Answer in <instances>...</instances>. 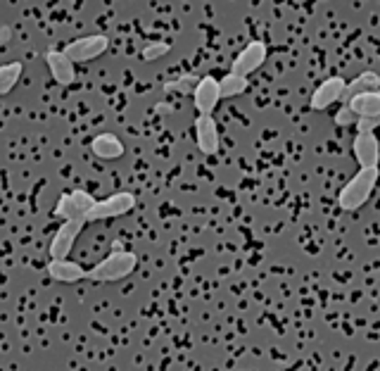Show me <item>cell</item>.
Segmentation results:
<instances>
[{
  "instance_id": "23",
  "label": "cell",
  "mask_w": 380,
  "mask_h": 371,
  "mask_svg": "<svg viewBox=\"0 0 380 371\" xmlns=\"http://www.w3.org/2000/svg\"><path fill=\"white\" fill-rule=\"evenodd\" d=\"M378 126H380V114L359 117V122H357V131H376Z\"/></svg>"
},
{
  "instance_id": "20",
  "label": "cell",
  "mask_w": 380,
  "mask_h": 371,
  "mask_svg": "<svg viewBox=\"0 0 380 371\" xmlns=\"http://www.w3.org/2000/svg\"><path fill=\"white\" fill-rule=\"evenodd\" d=\"M169 50H172V45L165 43V41H157V43H150L143 48V60L146 62H155V60H160V57H165Z\"/></svg>"
},
{
  "instance_id": "19",
  "label": "cell",
  "mask_w": 380,
  "mask_h": 371,
  "mask_svg": "<svg viewBox=\"0 0 380 371\" xmlns=\"http://www.w3.org/2000/svg\"><path fill=\"white\" fill-rule=\"evenodd\" d=\"M55 214H57V217H62V219L86 217V214H83V212L76 207L74 198H71V193H67V195H60V200H57V205H55Z\"/></svg>"
},
{
  "instance_id": "24",
  "label": "cell",
  "mask_w": 380,
  "mask_h": 371,
  "mask_svg": "<svg viewBox=\"0 0 380 371\" xmlns=\"http://www.w3.org/2000/svg\"><path fill=\"white\" fill-rule=\"evenodd\" d=\"M0 41H3V48H8L10 41H12V27L10 24H3V29H0Z\"/></svg>"
},
{
  "instance_id": "2",
  "label": "cell",
  "mask_w": 380,
  "mask_h": 371,
  "mask_svg": "<svg viewBox=\"0 0 380 371\" xmlns=\"http://www.w3.org/2000/svg\"><path fill=\"white\" fill-rule=\"evenodd\" d=\"M136 264H138V257L136 252H129V250H114L112 255H107L102 262H97L95 266H90L86 278L93 283H112V281H121L133 274Z\"/></svg>"
},
{
  "instance_id": "1",
  "label": "cell",
  "mask_w": 380,
  "mask_h": 371,
  "mask_svg": "<svg viewBox=\"0 0 380 371\" xmlns=\"http://www.w3.org/2000/svg\"><path fill=\"white\" fill-rule=\"evenodd\" d=\"M380 179L378 167H359V172L345 184L343 191L338 193V205L345 212H357L359 207L369 203V198L376 191V184Z\"/></svg>"
},
{
  "instance_id": "22",
  "label": "cell",
  "mask_w": 380,
  "mask_h": 371,
  "mask_svg": "<svg viewBox=\"0 0 380 371\" xmlns=\"http://www.w3.org/2000/svg\"><path fill=\"white\" fill-rule=\"evenodd\" d=\"M357 122H359V114L350 105H343L336 112V124H338V126H357Z\"/></svg>"
},
{
  "instance_id": "15",
  "label": "cell",
  "mask_w": 380,
  "mask_h": 371,
  "mask_svg": "<svg viewBox=\"0 0 380 371\" xmlns=\"http://www.w3.org/2000/svg\"><path fill=\"white\" fill-rule=\"evenodd\" d=\"M359 117H376L380 114V90H369V93L355 95L347 102Z\"/></svg>"
},
{
  "instance_id": "10",
  "label": "cell",
  "mask_w": 380,
  "mask_h": 371,
  "mask_svg": "<svg viewBox=\"0 0 380 371\" xmlns=\"http://www.w3.org/2000/svg\"><path fill=\"white\" fill-rule=\"evenodd\" d=\"M345 88H347V83L343 76H331V79H326L323 83H319L316 90L311 93V100H309L311 110L321 112V110H328L333 102H340Z\"/></svg>"
},
{
  "instance_id": "12",
  "label": "cell",
  "mask_w": 380,
  "mask_h": 371,
  "mask_svg": "<svg viewBox=\"0 0 380 371\" xmlns=\"http://www.w3.org/2000/svg\"><path fill=\"white\" fill-rule=\"evenodd\" d=\"M45 269H48L50 278H55V281H60V283H78V281H83L88 274V269L78 266V262H71L69 257L50 259Z\"/></svg>"
},
{
  "instance_id": "8",
  "label": "cell",
  "mask_w": 380,
  "mask_h": 371,
  "mask_svg": "<svg viewBox=\"0 0 380 371\" xmlns=\"http://www.w3.org/2000/svg\"><path fill=\"white\" fill-rule=\"evenodd\" d=\"M352 153L359 162V167H378L380 165V141L373 131H357Z\"/></svg>"
},
{
  "instance_id": "9",
  "label": "cell",
  "mask_w": 380,
  "mask_h": 371,
  "mask_svg": "<svg viewBox=\"0 0 380 371\" xmlns=\"http://www.w3.org/2000/svg\"><path fill=\"white\" fill-rule=\"evenodd\" d=\"M195 143H198L200 153L205 155L219 153V126H216L212 114H198V119H195Z\"/></svg>"
},
{
  "instance_id": "16",
  "label": "cell",
  "mask_w": 380,
  "mask_h": 371,
  "mask_svg": "<svg viewBox=\"0 0 380 371\" xmlns=\"http://www.w3.org/2000/svg\"><path fill=\"white\" fill-rule=\"evenodd\" d=\"M219 86H221V98H238L250 88V81H247V76L231 71V74H226L219 81Z\"/></svg>"
},
{
  "instance_id": "25",
  "label": "cell",
  "mask_w": 380,
  "mask_h": 371,
  "mask_svg": "<svg viewBox=\"0 0 380 371\" xmlns=\"http://www.w3.org/2000/svg\"><path fill=\"white\" fill-rule=\"evenodd\" d=\"M155 112H174V105H169V102H160V105L155 107Z\"/></svg>"
},
{
  "instance_id": "14",
  "label": "cell",
  "mask_w": 380,
  "mask_h": 371,
  "mask_svg": "<svg viewBox=\"0 0 380 371\" xmlns=\"http://www.w3.org/2000/svg\"><path fill=\"white\" fill-rule=\"evenodd\" d=\"M90 151L100 160H117L124 155V143L114 134H97L90 141Z\"/></svg>"
},
{
  "instance_id": "7",
  "label": "cell",
  "mask_w": 380,
  "mask_h": 371,
  "mask_svg": "<svg viewBox=\"0 0 380 371\" xmlns=\"http://www.w3.org/2000/svg\"><path fill=\"white\" fill-rule=\"evenodd\" d=\"M221 100V86L214 76H202L193 90V105L198 114H212Z\"/></svg>"
},
{
  "instance_id": "21",
  "label": "cell",
  "mask_w": 380,
  "mask_h": 371,
  "mask_svg": "<svg viewBox=\"0 0 380 371\" xmlns=\"http://www.w3.org/2000/svg\"><path fill=\"white\" fill-rule=\"evenodd\" d=\"M71 198H74L76 207H78V210H81L83 214H88V212L95 207V203H97V200H95L88 191H71Z\"/></svg>"
},
{
  "instance_id": "4",
  "label": "cell",
  "mask_w": 380,
  "mask_h": 371,
  "mask_svg": "<svg viewBox=\"0 0 380 371\" xmlns=\"http://www.w3.org/2000/svg\"><path fill=\"white\" fill-rule=\"evenodd\" d=\"M88 221L86 217H76V219H64V224L60 226V229L55 231V236H52L50 240V259H64L69 257L71 247H74L78 233L83 231V226H86Z\"/></svg>"
},
{
  "instance_id": "18",
  "label": "cell",
  "mask_w": 380,
  "mask_h": 371,
  "mask_svg": "<svg viewBox=\"0 0 380 371\" xmlns=\"http://www.w3.org/2000/svg\"><path fill=\"white\" fill-rule=\"evenodd\" d=\"M200 79H202V76H198V74H183V76H179V79H174V81H165L162 90H165V93L193 95V90L200 83Z\"/></svg>"
},
{
  "instance_id": "5",
  "label": "cell",
  "mask_w": 380,
  "mask_h": 371,
  "mask_svg": "<svg viewBox=\"0 0 380 371\" xmlns=\"http://www.w3.org/2000/svg\"><path fill=\"white\" fill-rule=\"evenodd\" d=\"M107 48H109V38L102 34H93V36H83L67 43L64 45V53L74 62H90L95 60V57L107 53Z\"/></svg>"
},
{
  "instance_id": "6",
  "label": "cell",
  "mask_w": 380,
  "mask_h": 371,
  "mask_svg": "<svg viewBox=\"0 0 380 371\" xmlns=\"http://www.w3.org/2000/svg\"><path fill=\"white\" fill-rule=\"evenodd\" d=\"M264 62H266V45L261 41H250L238 55H235L231 71H235V74H242V76H250Z\"/></svg>"
},
{
  "instance_id": "11",
  "label": "cell",
  "mask_w": 380,
  "mask_h": 371,
  "mask_svg": "<svg viewBox=\"0 0 380 371\" xmlns=\"http://www.w3.org/2000/svg\"><path fill=\"white\" fill-rule=\"evenodd\" d=\"M45 62H48V69H50V76L55 79L60 86H71L76 79V69H74V60L60 50H48L45 53Z\"/></svg>"
},
{
  "instance_id": "17",
  "label": "cell",
  "mask_w": 380,
  "mask_h": 371,
  "mask_svg": "<svg viewBox=\"0 0 380 371\" xmlns=\"http://www.w3.org/2000/svg\"><path fill=\"white\" fill-rule=\"evenodd\" d=\"M22 62H8L3 64V69H0V93L3 95H10L12 88L17 86L19 79H22Z\"/></svg>"
},
{
  "instance_id": "3",
  "label": "cell",
  "mask_w": 380,
  "mask_h": 371,
  "mask_svg": "<svg viewBox=\"0 0 380 371\" xmlns=\"http://www.w3.org/2000/svg\"><path fill=\"white\" fill-rule=\"evenodd\" d=\"M136 207V195L131 191H119L109 198L95 203V207L86 214V221H105V219H114V217H124Z\"/></svg>"
},
{
  "instance_id": "13",
  "label": "cell",
  "mask_w": 380,
  "mask_h": 371,
  "mask_svg": "<svg viewBox=\"0 0 380 371\" xmlns=\"http://www.w3.org/2000/svg\"><path fill=\"white\" fill-rule=\"evenodd\" d=\"M369 90H380V76L376 71H362L359 76H355L350 83H347L343 98H340V102L347 105V102L352 100L355 95H362V93H369Z\"/></svg>"
}]
</instances>
